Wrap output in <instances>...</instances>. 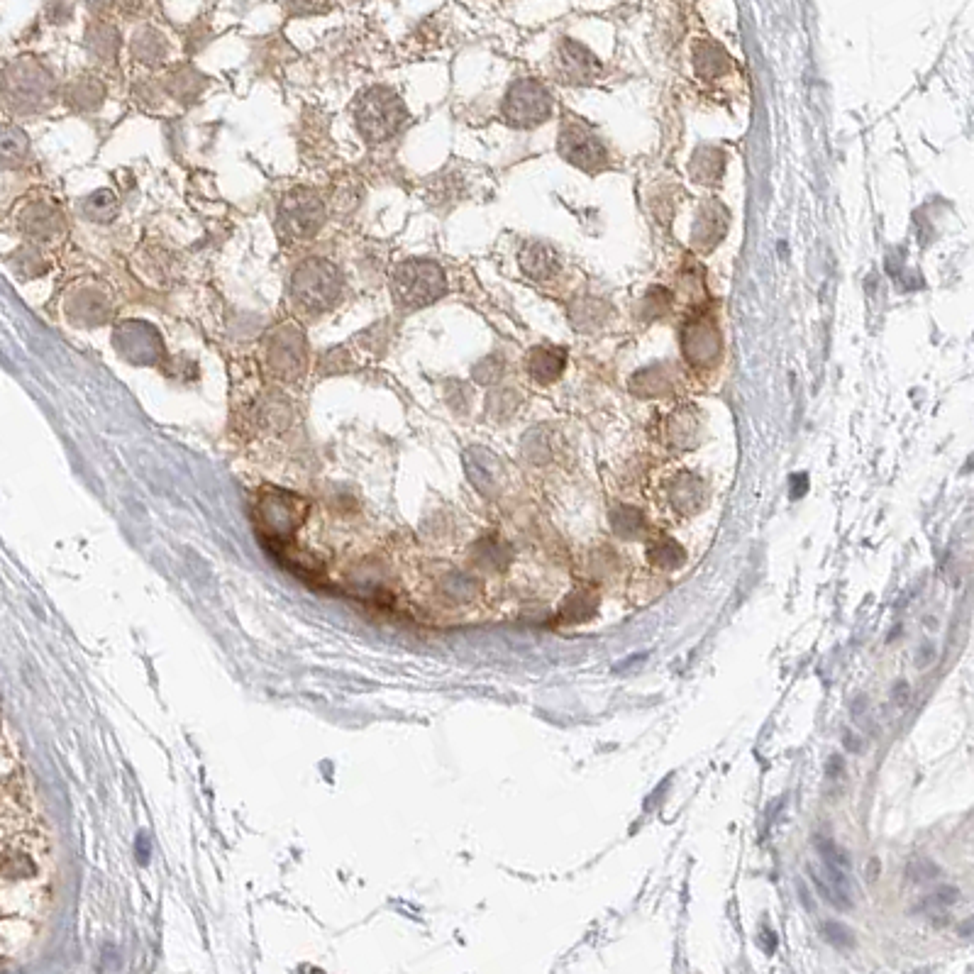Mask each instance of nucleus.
Here are the masks:
<instances>
[{"label": "nucleus", "instance_id": "obj_31", "mask_svg": "<svg viewBox=\"0 0 974 974\" xmlns=\"http://www.w3.org/2000/svg\"><path fill=\"white\" fill-rule=\"evenodd\" d=\"M569 318L579 330H596L608 320V306L596 298H581L569 308Z\"/></svg>", "mask_w": 974, "mask_h": 974}, {"label": "nucleus", "instance_id": "obj_36", "mask_svg": "<svg viewBox=\"0 0 974 974\" xmlns=\"http://www.w3.org/2000/svg\"><path fill=\"white\" fill-rule=\"evenodd\" d=\"M13 264H15V269H18L20 274H25V276H37V274H42L44 269H47L42 254L32 247H22L20 252L13 257Z\"/></svg>", "mask_w": 974, "mask_h": 974}, {"label": "nucleus", "instance_id": "obj_29", "mask_svg": "<svg viewBox=\"0 0 974 974\" xmlns=\"http://www.w3.org/2000/svg\"><path fill=\"white\" fill-rule=\"evenodd\" d=\"M169 52V44L154 27H142L135 37H132V54L140 59L142 64H159Z\"/></svg>", "mask_w": 974, "mask_h": 974}, {"label": "nucleus", "instance_id": "obj_6", "mask_svg": "<svg viewBox=\"0 0 974 974\" xmlns=\"http://www.w3.org/2000/svg\"><path fill=\"white\" fill-rule=\"evenodd\" d=\"M325 203L311 188H293L281 198L279 225L293 240H308L318 235L325 223Z\"/></svg>", "mask_w": 974, "mask_h": 974}, {"label": "nucleus", "instance_id": "obj_5", "mask_svg": "<svg viewBox=\"0 0 974 974\" xmlns=\"http://www.w3.org/2000/svg\"><path fill=\"white\" fill-rule=\"evenodd\" d=\"M501 110H503V118H506L513 127L530 130V127H538L550 118L552 98L540 81L520 79L508 88Z\"/></svg>", "mask_w": 974, "mask_h": 974}, {"label": "nucleus", "instance_id": "obj_16", "mask_svg": "<svg viewBox=\"0 0 974 974\" xmlns=\"http://www.w3.org/2000/svg\"><path fill=\"white\" fill-rule=\"evenodd\" d=\"M20 228L25 235L35 237V240H49V237H54L64 228V220H62V213H59L54 206H47V203H32V206L22 210Z\"/></svg>", "mask_w": 974, "mask_h": 974}, {"label": "nucleus", "instance_id": "obj_33", "mask_svg": "<svg viewBox=\"0 0 974 974\" xmlns=\"http://www.w3.org/2000/svg\"><path fill=\"white\" fill-rule=\"evenodd\" d=\"M669 303H672V296H669V291L662 289V286H655V289H650L645 293L643 303H640V318L643 320L662 318V315L669 311Z\"/></svg>", "mask_w": 974, "mask_h": 974}, {"label": "nucleus", "instance_id": "obj_35", "mask_svg": "<svg viewBox=\"0 0 974 974\" xmlns=\"http://www.w3.org/2000/svg\"><path fill=\"white\" fill-rule=\"evenodd\" d=\"M516 408H518V396L516 391L511 389H498L489 396V401H486V411L496 415V418H508Z\"/></svg>", "mask_w": 974, "mask_h": 974}, {"label": "nucleus", "instance_id": "obj_34", "mask_svg": "<svg viewBox=\"0 0 974 974\" xmlns=\"http://www.w3.org/2000/svg\"><path fill=\"white\" fill-rule=\"evenodd\" d=\"M503 372H506V364H503V359L498 357V354H491V357L481 359L477 367L472 369V376H474V381H479V384L491 386V384H498V381H501Z\"/></svg>", "mask_w": 974, "mask_h": 974}, {"label": "nucleus", "instance_id": "obj_37", "mask_svg": "<svg viewBox=\"0 0 974 974\" xmlns=\"http://www.w3.org/2000/svg\"><path fill=\"white\" fill-rule=\"evenodd\" d=\"M289 15H320L332 8V0H284Z\"/></svg>", "mask_w": 974, "mask_h": 974}, {"label": "nucleus", "instance_id": "obj_40", "mask_svg": "<svg viewBox=\"0 0 974 974\" xmlns=\"http://www.w3.org/2000/svg\"><path fill=\"white\" fill-rule=\"evenodd\" d=\"M818 850H821L823 860H826L830 867H840V865L848 867L850 865L848 855H845L843 850H838V845L830 843V840H818Z\"/></svg>", "mask_w": 974, "mask_h": 974}, {"label": "nucleus", "instance_id": "obj_7", "mask_svg": "<svg viewBox=\"0 0 974 974\" xmlns=\"http://www.w3.org/2000/svg\"><path fill=\"white\" fill-rule=\"evenodd\" d=\"M113 345L120 357L135 367H152L166 357L162 335L145 320H123L113 330Z\"/></svg>", "mask_w": 974, "mask_h": 974}, {"label": "nucleus", "instance_id": "obj_22", "mask_svg": "<svg viewBox=\"0 0 974 974\" xmlns=\"http://www.w3.org/2000/svg\"><path fill=\"white\" fill-rule=\"evenodd\" d=\"M498 472H501V464H498V459L491 452L481 450V447H474V450L467 452V474L472 477L474 486L479 491L489 494L496 486Z\"/></svg>", "mask_w": 974, "mask_h": 974}, {"label": "nucleus", "instance_id": "obj_32", "mask_svg": "<svg viewBox=\"0 0 974 974\" xmlns=\"http://www.w3.org/2000/svg\"><path fill=\"white\" fill-rule=\"evenodd\" d=\"M203 86H206V79H203L196 69H191V66H181V69H176L174 74H171V79L166 81V88L171 91V96L179 98L181 103L193 101V98L203 91Z\"/></svg>", "mask_w": 974, "mask_h": 974}, {"label": "nucleus", "instance_id": "obj_13", "mask_svg": "<svg viewBox=\"0 0 974 974\" xmlns=\"http://www.w3.org/2000/svg\"><path fill=\"white\" fill-rule=\"evenodd\" d=\"M728 225H730V215L726 206L718 201H706L694 220L691 245L699 249V252H711V249L718 247V242L726 237Z\"/></svg>", "mask_w": 974, "mask_h": 974}, {"label": "nucleus", "instance_id": "obj_9", "mask_svg": "<svg viewBox=\"0 0 974 974\" xmlns=\"http://www.w3.org/2000/svg\"><path fill=\"white\" fill-rule=\"evenodd\" d=\"M682 354L694 367H713L723 354V332L711 315H694L682 328Z\"/></svg>", "mask_w": 974, "mask_h": 974}, {"label": "nucleus", "instance_id": "obj_21", "mask_svg": "<svg viewBox=\"0 0 974 974\" xmlns=\"http://www.w3.org/2000/svg\"><path fill=\"white\" fill-rule=\"evenodd\" d=\"M630 389L638 396H664L674 389V372L667 364H655V367L640 369L638 374L630 379Z\"/></svg>", "mask_w": 974, "mask_h": 974}, {"label": "nucleus", "instance_id": "obj_41", "mask_svg": "<svg viewBox=\"0 0 974 974\" xmlns=\"http://www.w3.org/2000/svg\"><path fill=\"white\" fill-rule=\"evenodd\" d=\"M940 870L933 865L931 860H913L909 865V877L913 882H926V879L938 877Z\"/></svg>", "mask_w": 974, "mask_h": 974}, {"label": "nucleus", "instance_id": "obj_8", "mask_svg": "<svg viewBox=\"0 0 974 974\" xmlns=\"http://www.w3.org/2000/svg\"><path fill=\"white\" fill-rule=\"evenodd\" d=\"M264 354H267L269 369L276 376H281V379H296L306 369V337H303L301 330L293 328V325H279V328L269 332Z\"/></svg>", "mask_w": 974, "mask_h": 974}, {"label": "nucleus", "instance_id": "obj_2", "mask_svg": "<svg viewBox=\"0 0 974 974\" xmlns=\"http://www.w3.org/2000/svg\"><path fill=\"white\" fill-rule=\"evenodd\" d=\"M354 118L362 137H367L369 142H384L401 130L408 120V110L396 91L376 86L359 98Z\"/></svg>", "mask_w": 974, "mask_h": 974}, {"label": "nucleus", "instance_id": "obj_11", "mask_svg": "<svg viewBox=\"0 0 974 974\" xmlns=\"http://www.w3.org/2000/svg\"><path fill=\"white\" fill-rule=\"evenodd\" d=\"M557 74L567 83H589L601 74V64L584 44L564 40L557 49Z\"/></svg>", "mask_w": 974, "mask_h": 974}, {"label": "nucleus", "instance_id": "obj_28", "mask_svg": "<svg viewBox=\"0 0 974 974\" xmlns=\"http://www.w3.org/2000/svg\"><path fill=\"white\" fill-rule=\"evenodd\" d=\"M667 440L674 447H694L699 440V418L694 413L679 408L677 413L669 415L667 420Z\"/></svg>", "mask_w": 974, "mask_h": 974}, {"label": "nucleus", "instance_id": "obj_26", "mask_svg": "<svg viewBox=\"0 0 974 974\" xmlns=\"http://www.w3.org/2000/svg\"><path fill=\"white\" fill-rule=\"evenodd\" d=\"M611 528L613 533L621 535L625 540H640L647 538L650 525H647L645 513L633 506H616L611 511Z\"/></svg>", "mask_w": 974, "mask_h": 974}, {"label": "nucleus", "instance_id": "obj_3", "mask_svg": "<svg viewBox=\"0 0 974 974\" xmlns=\"http://www.w3.org/2000/svg\"><path fill=\"white\" fill-rule=\"evenodd\" d=\"M340 269L328 259L311 257L301 262L291 276V296L298 306L308 311H325L340 298Z\"/></svg>", "mask_w": 974, "mask_h": 974}, {"label": "nucleus", "instance_id": "obj_20", "mask_svg": "<svg viewBox=\"0 0 974 974\" xmlns=\"http://www.w3.org/2000/svg\"><path fill=\"white\" fill-rule=\"evenodd\" d=\"M645 560L650 567L664 569V572H674V569L684 567L686 550L677 540L667 538V535H657L655 540L647 542Z\"/></svg>", "mask_w": 974, "mask_h": 974}, {"label": "nucleus", "instance_id": "obj_24", "mask_svg": "<svg viewBox=\"0 0 974 974\" xmlns=\"http://www.w3.org/2000/svg\"><path fill=\"white\" fill-rule=\"evenodd\" d=\"M30 154V140L15 125H0V166L15 169Z\"/></svg>", "mask_w": 974, "mask_h": 974}, {"label": "nucleus", "instance_id": "obj_14", "mask_svg": "<svg viewBox=\"0 0 974 974\" xmlns=\"http://www.w3.org/2000/svg\"><path fill=\"white\" fill-rule=\"evenodd\" d=\"M66 311L83 328H96L110 318V301L98 289H81L69 298Z\"/></svg>", "mask_w": 974, "mask_h": 974}, {"label": "nucleus", "instance_id": "obj_30", "mask_svg": "<svg viewBox=\"0 0 974 974\" xmlns=\"http://www.w3.org/2000/svg\"><path fill=\"white\" fill-rule=\"evenodd\" d=\"M118 196H115L110 188H101V191H93L91 196H86L81 201V213L83 218L93 220V223H110V220L118 215Z\"/></svg>", "mask_w": 974, "mask_h": 974}, {"label": "nucleus", "instance_id": "obj_43", "mask_svg": "<svg viewBox=\"0 0 974 974\" xmlns=\"http://www.w3.org/2000/svg\"><path fill=\"white\" fill-rule=\"evenodd\" d=\"M113 3H115V0H86L88 10H91V13H96V15L108 13V10L113 8Z\"/></svg>", "mask_w": 974, "mask_h": 974}, {"label": "nucleus", "instance_id": "obj_42", "mask_svg": "<svg viewBox=\"0 0 974 974\" xmlns=\"http://www.w3.org/2000/svg\"><path fill=\"white\" fill-rule=\"evenodd\" d=\"M52 15V13H49ZM74 15V5H69V3H64V0H59V3H54V22H66Z\"/></svg>", "mask_w": 974, "mask_h": 974}, {"label": "nucleus", "instance_id": "obj_15", "mask_svg": "<svg viewBox=\"0 0 974 974\" xmlns=\"http://www.w3.org/2000/svg\"><path fill=\"white\" fill-rule=\"evenodd\" d=\"M564 367H567V352L562 347H533L528 359H525V369H528L530 379L538 381V384H552V381H557L562 376Z\"/></svg>", "mask_w": 974, "mask_h": 974}, {"label": "nucleus", "instance_id": "obj_25", "mask_svg": "<svg viewBox=\"0 0 974 974\" xmlns=\"http://www.w3.org/2000/svg\"><path fill=\"white\" fill-rule=\"evenodd\" d=\"M691 176H694L699 184H718L723 176V169H726V157H723L721 149L716 147H701L699 152L694 154L689 164Z\"/></svg>", "mask_w": 974, "mask_h": 974}, {"label": "nucleus", "instance_id": "obj_4", "mask_svg": "<svg viewBox=\"0 0 974 974\" xmlns=\"http://www.w3.org/2000/svg\"><path fill=\"white\" fill-rule=\"evenodd\" d=\"M445 291V271L430 259H408L394 271V298L403 308L430 306L445 296Z\"/></svg>", "mask_w": 974, "mask_h": 974}, {"label": "nucleus", "instance_id": "obj_10", "mask_svg": "<svg viewBox=\"0 0 974 974\" xmlns=\"http://www.w3.org/2000/svg\"><path fill=\"white\" fill-rule=\"evenodd\" d=\"M560 154L569 164L581 171H601L608 164V152L603 142L589 127L579 123H564L560 132Z\"/></svg>", "mask_w": 974, "mask_h": 974}, {"label": "nucleus", "instance_id": "obj_38", "mask_svg": "<svg viewBox=\"0 0 974 974\" xmlns=\"http://www.w3.org/2000/svg\"><path fill=\"white\" fill-rule=\"evenodd\" d=\"M821 931L826 935L828 943L835 945V948H852V945H855V935H852L850 928H845L843 923L826 921L821 926Z\"/></svg>", "mask_w": 974, "mask_h": 974}, {"label": "nucleus", "instance_id": "obj_12", "mask_svg": "<svg viewBox=\"0 0 974 974\" xmlns=\"http://www.w3.org/2000/svg\"><path fill=\"white\" fill-rule=\"evenodd\" d=\"M667 503L677 516H696L706 506V484L694 472H679L667 484Z\"/></svg>", "mask_w": 974, "mask_h": 974}, {"label": "nucleus", "instance_id": "obj_39", "mask_svg": "<svg viewBox=\"0 0 974 974\" xmlns=\"http://www.w3.org/2000/svg\"><path fill=\"white\" fill-rule=\"evenodd\" d=\"M525 455L533 457L535 462H545L547 455H550V442L545 437V428H538L530 435H525Z\"/></svg>", "mask_w": 974, "mask_h": 974}, {"label": "nucleus", "instance_id": "obj_1", "mask_svg": "<svg viewBox=\"0 0 974 974\" xmlns=\"http://www.w3.org/2000/svg\"><path fill=\"white\" fill-rule=\"evenodd\" d=\"M3 96L18 113H40L54 101V79L37 59L22 57L5 69Z\"/></svg>", "mask_w": 974, "mask_h": 974}, {"label": "nucleus", "instance_id": "obj_27", "mask_svg": "<svg viewBox=\"0 0 974 974\" xmlns=\"http://www.w3.org/2000/svg\"><path fill=\"white\" fill-rule=\"evenodd\" d=\"M694 66L704 79H718L730 69V57L716 42H699L694 52Z\"/></svg>", "mask_w": 974, "mask_h": 974}, {"label": "nucleus", "instance_id": "obj_18", "mask_svg": "<svg viewBox=\"0 0 974 974\" xmlns=\"http://www.w3.org/2000/svg\"><path fill=\"white\" fill-rule=\"evenodd\" d=\"M86 47L101 62H115L120 49V32L110 22L96 20L86 27Z\"/></svg>", "mask_w": 974, "mask_h": 974}, {"label": "nucleus", "instance_id": "obj_19", "mask_svg": "<svg viewBox=\"0 0 974 974\" xmlns=\"http://www.w3.org/2000/svg\"><path fill=\"white\" fill-rule=\"evenodd\" d=\"M596 608H599V594L591 586H579L560 606V621L569 625L586 623L594 618Z\"/></svg>", "mask_w": 974, "mask_h": 974}, {"label": "nucleus", "instance_id": "obj_17", "mask_svg": "<svg viewBox=\"0 0 974 974\" xmlns=\"http://www.w3.org/2000/svg\"><path fill=\"white\" fill-rule=\"evenodd\" d=\"M520 269L535 281H547L560 271V257L545 242H530L520 249Z\"/></svg>", "mask_w": 974, "mask_h": 974}, {"label": "nucleus", "instance_id": "obj_23", "mask_svg": "<svg viewBox=\"0 0 974 974\" xmlns=\"http://www.w3.org/2000/svg\"><path fill=\"white\" fill-rule=\"evenodd\" d=\"M103 98H105L103 83L93 79V76H81V79L69 83V88H66V103H69L71 108L81 110V113L101 108Z\"/></svg>", "mask_w": 974, "mask_h": 974}]
</instances>
